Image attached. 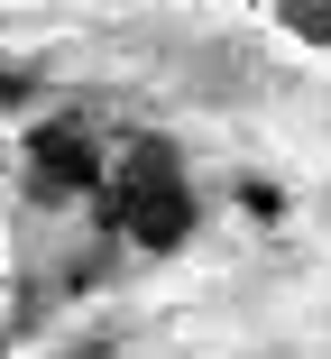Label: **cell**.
<instances>
[{
	"instance_id": "obj_3",
	"label": "cell",
	"mask_w": 331,
	"mask_h": 359,
	"mask_svg": "<svg viewBox=\"0 0 331 359\" xmlns=\"http://www.w3.org/2000/svg\"><path fill=\"white\" fill-rule=\"evenodd\" d=\"M276 28L304 46H331V0H276Z\"/></svg>"
},
{
	"instance_id": "obj_1",
	"label": "cell",
	"mask_w": 331,
	"mask_h": 359,
	"mask_svg": "<svg viewBox=\"0 0 331 359\" xmlns=\"http://www.w3.org/2000/svg\"><path fill=\"white\" fill-rule=\"evenodd\" d=\"M101 222H111L129 249H148V258L184 249V231H193V184H184V157L166 148V138H129V148H120V166H111V184H101Z\"/></svg>"
},
{
	"instance_id": "obj_2",
	"label": "cell",
	"mask_w": 331,
	"mask_h": 359,
	"mask_svg": "<svg viewBox=\"0 0 331 359\" xmlns=\"http://www.w3.org/2000/svg\"><path fill=\"white\" fill-rule=\"evenodd\" d=\"M111 175H101V129L92 120H46V129H28V194L37 203H83V194H101Z\"/></svg>"
},
{
	"instance_id": "obj_4",
	"label": "cell",
	"mask_w": 331,
	"mask_h": 359,
	"mask_svg": "<svg viewBox=\"0 0 331 359\" xmlns=\"http://www.w3.org/2000/svg\"><path fill=\"white\" fill-rule=\"evenodd\" d=\"M0 102H19V74H10V65H0Z\"/></svg>"
}]
</instances>
